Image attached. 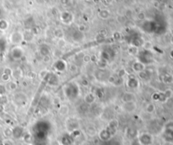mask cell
<instances>
[{
    "mask_svg": "<svg viewBox=\"0 0 173 145\" xmlns=\"http://www.w3.org/2000/svg\"><path fill=\"white\" fill-rule=\"evenodd\" d=\"M7 28V23L5 20H0V30H5Z\"/></svg>",
    "mask_w": 173,
    "mask_h": 145,
    "instance_id": "1",
    "label": "cell"
}]
</instances>
